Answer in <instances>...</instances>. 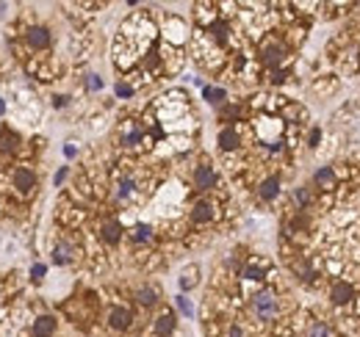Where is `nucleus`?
<instances>
[{"label": "nucleus", "instance_id": "5", "mask_svg": "<svg viewBox=\"0 0 360 337\" xmlns=\"http://www.w3.org/2000/svg\"><path fill=\"white\" fill-rule=\"evenodd\" d=\"M34 185H36V174L30 172L28 166H17V169H14V188H17L20 194H28Z\"/></svg>", "mask_w": 360, "mask_h": 337}, {"label": "nucleus", "instance_id": "25", "mask_svg": "<svg viewBox=\"0 0 360 337\" xmlns=\"http://www.w3.org/2000/svg\"><path fill=\"white\" fill-rule=\"evenodd\" d=\"M138 141H142V130H130L125 136V147H136Z\"/></svg>", "mask_w": 360, "mask_h": 337}, {"label": "nucleus", "instance_id": "15", "mask_svg": "<svg viewBox=\"0 0 360 337\" xmlns=\"http://www.w3.org/2000/svg\"><path fill=\"white\" fill-rule=\"evenodd\" d=\"M197 282H200V268H197V266L183 268V274H180V288H183V290H192Z\"/></svg>", "mask_w": 360, "mask_h": 337}, {"label": "nucleus", "instance_id": "34", "mask_svg": "<svg viewBox=\"0 0 360 337\" xmlns=\"http://www.w3.org/2000/svg\"><path fill=\"white\" fill-rule=\"evenodd\" d=\"M64 177H66V169H58V174H56V185L64 183Z\"/></svg>", "mask_w": 360, "mask_h": 337}, {"label": "nucleus", "instance_id": "1", "mask_svg": "<svg viewBox=\"0 0 360 337\" xmlns=\"http://www.w3.org/2000/svg\"><path fill=\"white\" fill-rule=\"evenodd\" d=\"M252 310H255L258 318H272L277 313V296L272 290H260V293L252 296Z\"/></svg>", "mask_w": 360, "mask_h": 337}, {"label": "nucleus", "instance_id": "20", "mask_svg": "<svg viewBox=\"0 0 360 337\" xmlns=\"http://www.w3.org/2000/svg\"><path fill=\"white\" fill-rule=\"evenodd\" d=\"M0 149H3V152H14V149H17V136H14V133H3V136H0Z\"/></svg>", "mask_w": 360, "mask_h": 337}, {"label": "nucleus", "instance_id": "14", "mask_svg": "<svg viewBox=\"0 0 360 337\" xmlns=\"http://www.w3.org/2000/svg\"><path fill=\"white\" fill-rule=\"evenodd\" d=\"M313 180H316V185H318V188H324V191H332V188H336V172H332L330 166H322Z\"/></svg>", "mask_w": 360, "mask_h": 337}, {"label": "nucleus", "instance_id": "21", "mask_svg": "<svg viewBox=\"0 0 360 337\" xmlns=\"http://www.w3.org/2000/svg\"><path fill=\"white\" fill-rule=\"evenodd\" d=\"M133 191H136V183L130 177H125L120 183V188H116V194H120V199H128V196H133Z\"/></svg>", "mask_w": 360, "mask_h": 337}, {"label": "nucleus", "instance_id": "35", "mask_svg": "<svg viewBox=\"0 0 360 337\" xmlns=\"http://www.w3.org/2000/svg\"><path fill=\"white\" fill-rule=\"evenodd\" d=\"M3 111H6V102H3V100H0V113H3Z\"/></svg>", "mask_w": 360, "mask_h": 337}, {"label": "nucleus", "instance_id": "4", "mask_svg": "<svg viewBox=\"0 0 360 337\" xmlns=\"http://www.w3.org/2000/svg\"><path fill=\"white\" fill-rule=\"evenodd\" d=\"M25 41H28V47H34V50H48L50 47V30L42 28V25H34V28H28V33H25Z\"/></svg>", "mask_w": 360, "mask_h": 337}, {"label": "nucleus", "instance_id": "3", "mask_svg": "<svg viewBox=\"0 0 360 337\" xmlns=\"http://www.w3.org/2000/svg\"><path fill=\"white\" fill-rule=\"evenodd\" d=\"M330 299H332V304H352L354 302V285L338 279V282L330 288Z\"/></svg>", "mask_w": 360, "mask_h": 337}, {"label": "nucleus", "instance_id": "8", "mask_svg": "<svg viewBox=\"0 0 360 337\" xmlns=\"http://www.w3.org/2000/svg\"><path fill=\"white\" fill-rule=\"evenodd\" d=\"M56 332V318L53 315H42L34 321V337H53Z\"/></svg>", "mask_w": 360, "mask_h": 337}, {"label": "nucleus", "instance_id": "31", "mask_svg": "<svg viewBox=\"0 0 360 337\" xmlns=\"http://www.w3.org/2000/svg\"><path fill=\"white\" fill-rule=\"evenodd\" d=\"M308 141H310V147H318V141H322V130H318V127H313Z\"/></svg>", "mask_w": 360, "mask_h": 337}, {"label": "nucleus", "instance_id": "19", "mask_svg": "<svg viewBox=\"0 0 360 337\" xmlns=\"http://www.w3.org/2000/svg\"><path fill=\"white\" fill-rule=\"evenodd\" d=\"M156 290H152V288H142V290H138V293H136V302L138 304H144V307H152V304H156Z\"/></svg>", "mask_w": 360, "mask_h": 337}, {"label": "nucleus", "instance_id": "33", "mask_svg": "<svg viewBox=\"0 0 360 337\" xmlns=\"http://www.w3.org/2000/svg\"><path fill=\"white\" fill-rule=\"evenodd\" d=\"M228 337H244V332H241V329H238V326H230Z\"/></svg>", "mask_w": 360, "mask_h": 337}, {"label": "nucleus", "instance_id": "13", "mask_svg": "<svg viewBox=\"0 0 360 337\" xmlns=\"http://www.w3.org/2000/svg\"><path fill=\"white\" fill-rule=\"evenodd\" d=\"M100 235H102V241L106 243H120V238H122V224L120 221H106L102 224V230H100Z\"/></svg>", "mask_w": 360, "mask_h": 337}, {"label": "nucleus", "instance_id": "16", "mask_svg": "<svg viewBox=\"0 0 360 337\" xmlns=\"http://www.w3.org/2000/svg\"><path fill=\"white\" fill-rule=\"evenodd\" d=\"M70 260H72V246L70 243H58V246L53 249V263L56 266H66Z\"/></svg>", "mask_w": 360, "mask_h": 337}, {"label": "nucleus", "instance_id": "9", "mask_svg": "<svg viewBox=\"0 0 360 337\" xmlns=\"http://www.w3.org/2000/svg\"><path fill=\"white\" fill-rule=\"evenodd\" d=\"M277 194H280V177H266L264 183L258 185V196L266 202H272Z\"/></svg>", "mask_w": 360, "mask_h": 337}, {"label": "nucleus", "instance_id": "22", "mask_svg": "<svg viewBox=\"0 0 360 337\" xmlns=\"http://www.w3.org/2000/svg\"><path fill=\"white\" fill-rule=\"evenodd\" d=\"M152 238V230L147 224H138V227H133V241H150Z\"/></svg>", "mask_w": 360, "mask_h": 337}, {"label": "nucleus", "instance_id": "30", "mask_svg": "<svg viewBox=\"0 0 360 337\" xmlns=\"http://www.w3.org/2000/svg\"><path fill=\"white\" fill-rule=\"evenodd\" d=\"M133 94V86L128 83H116V97H130Z\"/></svg>", "mask_w": 360, "mask_h": 337}, {"label": "nucleus", "instance_id": "11", "mask_svg": "<svg viewBox=\"0 0 360 337\" xmlns=\"http://www.w3.org/2000/svg\"><path fill=\"white\" fill-rule=\"evenodd\" d=\"M219 147H222L224 152L238 149V130H236V127H222V130H219Z\"/></svg>", "mask_w": 360, "mask_h": 337}, {"label": "nucleus", "instance_id": "17", "mask_svg": "<svg viewBox=\"0 0 360 337\" xmlns=\"http://www.w3.org/2000/svg\"><path fill=\"white\" fill-rule=\"evenodd\" d=\"M111 326H114V329H128V326H130V313H128V310H114V313H111Z\"/></svg>", "mask_w": 360, "mask_h": 337}, {"label": "nucleus", "instance_id": "24", "mask_svg": "<svg viewBox=\"0 0 360 337\" xmlns=\"http://www.w3.org/2000/svg\"><path fill=\"white\" fill-rule=\"evenodd\" d=\"M308 337H330V326L327 324H313L310 332H308Z\"/></svg>", "mask_w": 360, "mask_h": 337}, {"label": "nucleus", "instance_id": "32", "mask_svg": "<svg viewBox=\"0 0 360 337\" xmlns=\"http://www.w3.org/2000/svg\"><path fill=\"white\" fill-rule=\"evenodd\" d=\"M66 102H70V97H66V94H58V97H53V105H56V108H64Z\"/></svg>", "mask_w": 360, "mask_h": 337}, {"label": "nucleus", "instance_id": "10", "mask_svg": "<svg viewBox=\"0 0 360 337\" xmlns=\"http://www.w3.org/2000/svg\"><path fill=\"white\" fill-rule=\"evenodd\" d=\"M152 329H156L158 337H169L174 332V315L172 313H164L156 318V324H152Z\"/></svg>", "mask_w": 360, "mask_h": 337}, {"label": "nucleus", "instance_id": "12", "mask_svg": "<svg viewBox=\"0 0 360 337\" xmlns=\"http://www.w3.org/2000/svg\"><path fill=\"white\" fill-rule=\"evenodd\" d=\"M214 216H216V210L210 202H197L192 210V221H197V224H205V221H210Z\"/></svg>", "mask_w": 360, "mask_h": 337}, {"label": "nucleus", "instance_id": "7", "mask_svg": "<svg viewBox=\"0 0 360 337\" xmlns=\"http://www.w3.org/2000/svg\"><path fill=\"white\" fill-rule=\"evenodd\" d=\"M264 64H269V66H277L282 61V55H286V47H282L280 41H272V44H264Z\"/></svg>", "mask_w": 360, "mask_h": 337}, {"label": "nucleus", "instance_id": "2", "mask_svg": "<svg viewBox=\"0 0 360 337\" xmlns=\"http://www.w3.org/2000/svg\"><path fill=\"white\" fill-rule=\"evenodd\" d=\"M164 39L169 44H183L186 41V22L180 17H169L166 25H164Z\"/></svg>", "mask_w": 360, "mask_h": 337}, {"label": "nucleus", "instance_id": "6", "mask_svg": "<svg viewBox=\"0 0 360 337\" xmlns=\"http://www.w3.org/2000/svg\"><path fill=\"white\" fill-rule=\"evenodd\" d=\"M214 183H216V172H214V166L202 163V166H197V169H194V185H197L200 191L214 188Z\"/></svg>", "mask_w": 360, "mask_h": 337}, {"label": "nucleus", "instance_id": "28", "mask_svg": "<svg viewBox=\"0 0 360 337\" xmlns=\"http://www.w3.org/2000/svg\"><path fill=\"white\" fill-rule=\"evenodd\" d=\"M178 307H180L183 315H192V302H188L186 296H178Z\"/></svg>", "mask_w": 360, "mask_h": 337}, {"label": "nucleus", "instance_id": "36", "mask_svg": "<svg viewBox=\"0 0 360 337\" xmlns=\"http://www.w3.org/2000/svg\"><path fill=\"white\" fill-rule=\"evenodd\" d=\"M0 136H3V130H0Z\"/></svg>", "mask_w": 360, "mask_h": 337}, {"label": "nucleus", "instance_id": "29", "mask_svg": "<svg viewBox=\"0 0 360 337\" xmlns=\"http://www.w3.org/2000/svg\"><path fill=\"white\" fill-rule=\"evenodd\" d=\"M86 89L89 91H97V89H102V80L97 75H89V80H86Z\"/></svg>", "mask_w": 360, "mask_h": 337}, {"label": "nucleus", "instance_id": "26", "mask_svg": "<svg viewBox=\"0 0 360 337\" xmlns=\"http://www.w3.org/2000/svg\"><path fill=\"white\" fill-rule=\"evenodd\" d=\"M294 199L300 202V205H308V202H310V191H308V188H296L294 191Z\"/></svg>", "mask_w": 360, "mask_h": 337}, {"label": "nucleus", "instance_id": "27", "mask_svg": "<svg viewBox=\"0 0 360 337\" xmlns=\"http://www.w3.org/2000/svg\"><path fill=\"white\" fill-rule=\"evenodd\" d=\"M44 271H48V268H44V266H42V263H36V266H34V268H30V277H34V282H42Z\"/></svg>", "mask_w": 360, "mask_h": 337}, {"label": "nucleus", "instance_id": "23", "mask_svg": "<svg viewBox=\"0 0 360 337\" xmlns=\"http://www.w3.org/2000/svg\"><path fill=\"white\" fill-rule=\"evenodd\" d=\"M244 279L260 282V279H264V271H260V266H246V268H244Z\"/></svg>", "mask_w": 360, "mask_h": 337}, {"label": "nucleus", "instance_id": "18", "mask_svg": "<svg viewBox=\"0 0 360 337\" xmlns=\"http://www.w3.org/2000/svg\"><path fill=\"white\" fill-rule=\"evenodd\" d=\"M202 94H205V100H208V102H214V105H222L224 97H228V91H224V89H214V86H205Z\"/></svg>", "mask_w": 360, "mask_h": 337}]
</instances>
